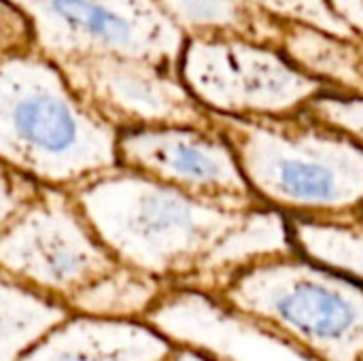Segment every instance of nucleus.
<instances>
[{
	"instance_id": "1",
	"label": "nucleus",
	"mask_w": 363,
	"mask_h": 361,
	"mask_svg": "<svg viewBox=\"0 0 363 361\" xmlns=\"http://www.w3.org/2000/svg\"><path fill=\"white\" fill-rule=\"evenodd\" d=\"M68 191L119 264L170 285H189L217 247L257 209L204 200L123 166Z\"/></svg>"
},
{
	"instance_id": "2",
	"label": "nucleus",
	"mask_w": 363,
	"mask_h": 361,
	"mask_svg": "<svg viewBox=\"0 0 363 361\" xmlns=\"http://www.w3.org/2000/svg\"><path fill=\"white\" fill-rule=\"evenodd\" d=\"M211 128L225 138L264 206L285 217H336L363 209V145L306 111L211 113Z\"/></svg>"
},
{
	"instance_id": "3",
	"label": "nucleus",
	"mask_w": 363,
	"mask_h": 361,
	"mask_svg": "<svg viewBox=\"0 0 363 361\" xmlns=\"http://www.w3.org/2000/svg\"><path fill=\"white\" fill-rule=\"evenodd\" d=\"M119 130L32 45L0 55V162L38 185L72 187L119 166Z\"/></svg>"
},
{
	"instance_id": "4",
	"label": "nucleus",
	"mask_w": 363,
	"mask_h": 361,
	"mask_svg": "<svg viewBox=\"0 0 363 361\" xmlns=\"http://www.w3.org/2000/svg\"><path fill=\"white\" fill-rule=\"evenodd\" d=\"M217 296L317 361H363V285L296 251L245 266Z\"/></svg>"
},
{
	"instance_id": "5",
	"label": "nucleus",
	"mask_w": 363,
	"mask_h": 361,
	"mask_svg": "<svg viewBox=\"0 0 363 361\" xmlns=\"http://www.w3.org/2000/svg\"><path fill=\"white\" fill-rule=\"evenodd\" d=\"M28 21L32 47L55 64L136 57L179 72L187 36L157 0H9Z\"/></svg>"
},
{
	"instance_id": "6",
	"label": "nucleus",
	"mask_w": 363,
	"mask_h": 361,
	"mask_svg": "<svg viewBox=\"0 0 363 361\" xmlns=\"http://www.w3.org/2000/svg\"><path fill=\"white\" fill-rule=\"evenodd\" d=\"M179 77L204 109L234 117L296 113L330 91L274 45L236 34L187 36Z\"/></svg>"
},
{
	"instance_id": "7",
	"label": "nucleus",
	"mask_w": 363,
	"mask_h": 361,
	"mask_svg": "<svg viewBox=\"0 0 363 361\" xmlns=\"http://www.w3.org/2000/svg\"><path fill=\"white\" fill-rule=\"evenodd\" d=\"M117 264L64 187L40 185L0 228V272L64 306Z\"/></svg>"
},
{
	"instance_id": "8",
	"label": "nucleus",
	"mask_w": 363,
	"mask_h": 361,
	"mask_svg": "<svg viewBox=\"0 0 363 361\" xmlns=\"http://www.w3.org/2000/svg\"><path fill=\"white\" fill-rule=\"evenodd\" d=\"M74 94L117 130L149 126L211 128V113L177 70L136 57H79L57 64Z\"/></svg>"
},
{
	"instance_id": "9",
	"label": "nucleus",
	"mask_w": 363,
	"mask_h": 361,
	"mask_svg": "<svg viewBox=\"0 0 363 361\" xmlns=\"http://www.w3.org/2000/svg\"><path fill=\"white\" fill-rule=\"evenodd\" d=\"M119 166L149 174L204 200L228 206H264L247 185L240 166L213 128L149 126L119 130Z\"/></svg>"
},
{
	"instance_id": "10",
	"label": "nucleus",
	"mask_w": 363,
	"mask_h": 361,
	"mask_svg": "<svg viewBox=\"0 0 363 361\" xmlns=\"http://www.w3.org/2000/svg\"><path fill=\"white\" fill-rule=\"evenodd\" d=\"M145 321L174 347L217 361H317L268 323L198 287L170 285Z\"/></svg>"
},
{
	"instance_id": "11",
	"label": "nucleus",
	"mask_w": 363,
	"mask_h": 361,
	"mask_svg": "<svg viewBox=\"0 0 363 361\" xmlns=\"http://www.w3.org/2000/svg\"><path fill=\"white\" fill-rule=\"evenodd\" d=\"M174 345L143 319L70 313L17 361H164Z\"/></svg>"
},
{
	"instance_id": "12",
	"label": "nucleus",
	"mask_w": 363,
	"mask_h": 361,
	"mask_svg": "<svg viewBox=\"0 0 363 361\" xmlns=\"http://www.w3.org/2000/svg\"><path fill=\"white\" fill-rule=\"evenodd\" d=\"M296 68L330 91L363 96V43L321 28L277 19L272 43Z\"/></svg>"
},
{
	"instance_id": "13",
	"label": "nucleus",
	"mask_w": 363,
	"mask_h": 361,
	"mask_svg": "<svg viewBox=\"0 0 363 361\" xmlns=\"http://www.w3.org/2000/svg\"><path fill=\"white\" fill-rule=\"evenodd\" d=\"M296 253L363 285V209L336 217H287Z\"/></svg>"
},
{
	"instance_id": "14",
	"label": "nucleus",
	"mask_w": 363,
	"mask_h": 361,
	"mask_svg": "<svg viewBox=\"0 0 363 361\" xmlns=\"http://www.w3.org/2000/svg\"><path fill=\"white\" fill-rule=\"evenodd\" d=\"M170 283L125 264L113 266L89 285L68 298L66 309L74 315L102 319H143L164 296Z\"/></svg>"
},
{
	"instance_id": "15",
	"label": "nucleus",
	"mask_w": 363,
	"mask_h": 361,
	"mask_svg": "<svg viewBox=\"0 0 363 361\" xmlns=\"http://www.w3.org/2000/svg\"><path fill=\"white\" fill-rule=\"evenodd\" d=\"M70 311L0 272V361H17Z\"/></svg>"
},
{
	"instance_id": "16",
	"label": "nucleus",
	"mask_w": 363,
	"mask_h": 361,
	"mask_svg": "<svg viewBox=\"0 0 363 361\" xmlns=\"http://www.w3.org/2000/svg\"><path fill=\"white\" fill-rule=\"evenodd\" d=\"M185 36L236 34L274 43L277 19L247 0H157Z\"/></svg>"
},
{
	"instance_id": "17",
	"label": "nucleus",
	"mask_w": 363,
	"mask_h": 361,
	"mask_svg": "<svg viewBox=\"0 0 363 361\" xmlns=\"http://www.w3.org/2000/svg\"><path fill=\"white\" fill-rule=\"evenodd\" d=\"M247 2L253 4L264 15L274 17V19L300 21V23H308V26L321 28L338 36L357 38L349 30V26L332 11L328 0H247Z\"/></svg>"
},
{
	"instance_id": "18",
	"label": "nucleus",
	"mask_w": 363,
	"mask_h": 361,
	"mask_svg": "<svg viewBox=\"0 0 363 361\" xmlns=\"http://www.w3.org/2000/svg\"><path fill=\"white\" fill-rule=\"evenodd\" d=\"M302 111L363 145V96L323 91L315 96Z\"/></svg>"
},
{
	"instance_id": "19",
	"label": "nucleus",
	"mask_w": 363,
	"mask_h": 361,
	"mask_svg": "<svg viewBox=\"0 0 363 361\" xmlns=\"http://www.w3.org/2000/svg\"><path fill=\"white\" fill-rule=\"evenodd\" d=\"M38 183L0 162V228L38 191Z\"/></svg>"
},
{
	"instance_id": "20",
	"label": "nucleus",
	"mask_w": 363,
	"mask_h": 361,
	"mask_svg": "<svg viewBox=\"0 0 363 361\" xmlns=\"http://www.w3.org/2000/svg\"><path fill=\"white\" fill-rule=\"evenodd\" d=\"M30 45L32 36L26 17L9 0H0V55Z\"/></svg>"
},
{
	"instance_id": "21",
	"label": "nucleus",
	"mask_w": 363,
	"mask_h": 361,
	"mask_svg": "<svg viewBox=\"0 0 363 361\" xmlns=\"http://www.w3.org/2000/svg\"><path fill=\"white\" fill-rule=\"evenodd\" d=\"M332 11L363 43V0H328Z\"/></svg>"
},
{
	"instance_id": "22",
	"label": "nucleus",
	"mask_w": 363,
	"mask_h": 361,
	"mask_svg": "<svg viewBox=\"0 0 363 361\" xmlns=\"http://www.w3.org/2000/svg\"><path fill=\"white\" fill-rule=\"evenodd\" d=\"M164 361H217L204 353H198L194 349H185V347H174L170 351V355Z\"/></svg>"
}]
</instances>
